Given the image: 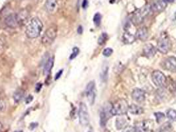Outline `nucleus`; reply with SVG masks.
Wrapping results in <instances>:
<instances>
[{
    "label": "nucleus",
    "instance_id": "4468645a",
    "mask_svg": "<svg viewBox=\"0 0 176 132\" xmlns=\"http://www.w3.org/2000/svg\"><path fill=\"white\" fill-rule=\"evenodd\" d=\"M168 3L166 1V0H160V1L154 3L151 7V11L153 12H161L164 10L166 7H167Z\"/></svg>",
    "mask_w": 176,
    "mask_h": 132
},
{
    "label": "nucleus",
    "instance_id": "412c9836",
    "mask_svg": "<svg viewBox=\"0 0 176 132\" xmlns=\"http://www.w3.org/2000/svg\"><path fill=\"white\" fill-rule=\"evenodd\" d=\"M25 95V91L23 89H18L15 91L14 95H13V99L15 102H20L23 98Z\"/></svg>",
    "mask_w": 176,
    "mask_h": 132
},
{
    "label": "nucleus",
    "instance_id": "a19ab883",
    "mask_svg": "<svg viewBox=\"0 0 176 132\" xmlns=\"http://www.w3.org/2000/svg\"><path fill=\"white\" fill-rule=\"evenodd\" d=\"M88 132H91V131H88Z\"/></svg>",
    "mask_w": 176,
    "mask_h": 132
},
{
    "label": "nucleus",
    "instance_id": "72a5a7b5",
    "mask_svg": "<svg viewBox=\"0 0 176 132\" xmlns=\"http://www.w3.org/2000/svg\"><path fill=\"white\" fill-rule=\"evenodd\" d=\"M88 5V1L87 0H84L83 4H82V7L84 9H86Z\"/></svg>",
    "mask_w": 176,
    "mask_h": 132
},
{
    "label": "nucleus",
    "instance_id": "7c9ffc66",
    "mask_svg": "<svg viewBox=\"0 0 176 132\" xmlns=\"http://www.w3.org/2000/svg\"><path fill=\"white\" fill-rule=\"evenodd\" d=\"M122 132H134V128L132 127H127L125 128Z\"/></svg>",
    "mask_w": 176,
    "mask_h": 132
},
{
    "label": "nucleus",
    "instance_id": "2f4dec72",
    "mask_svg": "<svg viewBox=\"0 0 176 132\" xmlns=\"http://www.w3.org/2000/svg\"><path fill=\"white\" fill-rule=\"evenodd\" d=\"M62 72H63V70H60V71H59L57 73H56V76H55V80H57V79H58L60 77V76L62 75Z\"/></svg>",
    "mask_w": 176,
    "mask_h": 132
},
{
    "label": "nucleus",
    "instance_id": "a878e982",
    "mask_svg": "<svg viewBox=\"0 0 176 132\" xmlns=\"http://www.w3.org/2000/svg\"><path fill=\"white\" fill-rule=\"evenodd\" d=\"M154 116H156V121L158 123L161 122L162 120H163V119L165 118V114L162 112H156L154 113Z\"/></svg>",
    "mask_w": 176,
    "mask_h": 132
},
{
    "label": "nucleus",
    "instance_id": "c756f323",
    "mask_svg": "<svg viewBox=\"0 0 176 132\" xmlns=\"http://www.w3.org/2000/svg\"><path fill=\"white\" fill-rule=\"evenodd\" d=\"M5 102L4 100L0 99V113L4 112L5 109Z\"/></svg>",
    "mask_w": 176,
    "mask_h": 132
},
{
    "label": "nucleus",
    "instance_id": "cd10ccee",
    "mask_svg": "<svg viewBox=\"0 0 176 132\" xmlns=\"http://www.w3.org/2000/svg\"><path fill=\"white\" fill-rule=\"evenodd\" d=\"M113 53V50L111 48H107L104 49L103 52V55L105 56V57H109L111 56V54Z\"/></svg>",
    "mask_w": 176,
    "mask_h": 132
},
{
    "label": "nucleus",
    "instance_id": "a211bd4d",
    "mask_svg": "<svg viewBox=\"0 0 176 132\" xmlns=\"http://www.w3.org/2000/svg\"><path fill=\"white\" fill-rule=\"evenodd\" d=\"M57 6V0H46L45 7L46 10L50 13H52Z\"/></svg>",
    "mask_w": 176,
    "mask_h": 132
},
{
    "label": "nucleus",
    "instance_id": "7ed1b4c3",
    "mask_svg": "<svg viewBox=\"0 0 176 132\" xmlns=\"http://www.w3.org/2000/svg\"><path fill=\"white\" fill-rule=\"evenodd\" d=\"M151 11L150 6H145L140 9H138L136 12L134 13L133 17H132V22L134 24H139L144 21L148 15L150 13Z\"/></svg>",
    "mask_w": 176,
    "mask_h": 132
},
{
    "label": "nucleus",
    "instance_id": "c9c22d12",
    "mask_svg": "<svg viewBox=\"0 0 176 132\" xmlns=\"http://www.w3.org/2000/svg\"><path fill=\"white\" fill-rule=\"evenodd\" d=\"M78 34H82V33H83V28H82V27L79 26V27H78Z\"/></svg>",
    "mask_w": 176,
    "mask_h": 132
},
{
    "label": "nucleus",
    "instance_id": "9d476101",
    "mask_svg": "<svg viewBox=\"0 0 176 132\" xmlns=\"http://www.w3.org/2000/svg\"><path fill=\"white\" fill-rule=\"evenodd\" d=\"M112 105L107 104L104 108H103L101 112L100 113V124L102 127H104L107 122L110 116H112L111 110Z\"/></svg>",
    "mask_w": 176,
    "mask_h": 132
},
{
    "label": "nucleus",
    "instance_id": "4be33fe9",
    "mask_svg": "<svg viewBox=\"0 0 176 132\" xmlns=\"http://www.w3.org/2000/svg\"><path fill=\"white\" fill-rule=\"evenodd\" d=\"M108 70H109V67L108 65H103L101 73V80L103 82H106L107 79V76H108Z\"/></svg>",
    "mask_w": 176,
    "mask_h": 132
},
{
    "label": "nucleus",
    "instance_id": "bb28decb",
    "mask_svg": "<svg viewBox=\"0 0 176 132\" xmlns=\"http://www.w3.org/2000/svg\"><path fill=\"white\" fill-rule=\"evenodd\" d=\"M80 53V50L77 47H75V48H73V50H72V54L70 56V59H74V58H75L77 57V56L78 55V54Z\"/></svg>",
    "mask_w": 176,
    "mask_h": 132
},
{
    "label": "nucleus",
    "instance_id": "6e6552de",
    "mask_svg": "<svg viewBox=\"0 0 176 132\" xmlns=\"http://www.w3.org/2000/svg\"><path fill=\"white\" fill-rule=\"evenodd\" d=\"M86 94L88 101L91 105H93L95 100L96 90H95V83L94 81H90L87 85L86 89Z\"/></svg>",
    "mask_w": 176,
    "mask_h": 132
},
{
    "label": "nucleus",
    "instance_id": "423d86ee",
    "mask_svg": "<svg viewBox=\"0 0 176 132\" xmlns=\"http://www.w3.org/2000/svg\"><path fill=\"white\" fill-rule=\"evenodd\" d=\"M57 35V29L56 27H50L44 34L42 41L45 45H50L54 41Z\"/></svg>",
    "mask_w": 176,
    "mask_h": 132
},
{
    "label": "nucleus",
    "instance_id": "9b49d317",
    "mask_svg": "<svg viewBox=\"0 0 176 132\" xmlns=\"http://www.w3.org/2000/svg\"><path fill=\"white\" fill-rule=\"evenodd\" d=\"M5 22V24L11 28H15L20 24L18 15L15 14H11L9 15L7 17H6Z\"/></svg>",
    "mask_w": 176,
    "mask_h": 132
},
{
    "label": "nucleus",
    "instance_id": "1a4fd4ad",
    "mask_svg": "<svg viewBox=\"0 0 176 132\" xmlns=\"http://www.w3.org/2000/svg\"><path fill=\"white\" fill-rule=\"evenodd\" d=\"M161 65L163 70L166 71L176 72V58L171 56L164 59L162 61Z\"/></svg>",
    "mask_w": 176,
    "mask_h": 132
},
{
    "label": "nucleus",
    "instance_id": "f3484780",
    "mask_svg": "<svg viewBox=\"0 0 176 132\" xmlns=\"http://www.w3.org/2000/svg\"><path fill=\"white\" fill-rule=\"evenodd\" d=\"M135 39H136V38L133 34H132L129 32H127V31L122 35V42L125 44H131L135 41Z\"/></svg>",
    "mask_w": 176,
    "mask_h": 132
},
{
    "label": "nucleus",
    "instance_id": "0eeeda50",
    "mask_svg": "<svg viewBox=\"0 0 176 132\" xmlns=\"http://www.w3.org/2000/svg\"><path fill=\"white\" fill-rule=\"evenodd\" d=\"M171 48V43L168 37L164 35L162 36L158 40V44H157V50H158L162 54H167L170 50Z\"/></svg>",
    "mask_w": 176,
    "mask_h": 132
},
{
    "label": "nucleus",
    "instance_id": "58836bf2",
    "mask_svg": "<svg viewBox=\"0 0 176 132\" xmlns=\"http://www.w3.org/2000/svg\"><path fill=\"white\" fill-rule=\"evenodd\" d=\"M174 19H176V12L175 13V14H174Z\"/></svg>",
    "mask_w": 176,
    "mask_h": 132
},
{
    "label": "nucleus",
    "instance_id": "39448f33",
    "mask_svg": "<svg viewBox=\"0 0 176 132\" xmlns=\"http://www.w3.org/2000/svg\"><path fill=\"white\" fill-rule=\"evenodd\" d=\"M152 80L156 87L162 88L166 85V77L162 72L158 70L154 71L152 73Z\"/></svg>",
    "mask_w": 176,
    "mask_h": 132
},
{
    "label": "nucleus",
    "instance_id": "dca6fc26",
    "mask_svg": "<svg viewBox=\"0 0 176 132\" xmlns=\"http://www.w3.org/2000/svg\"><path fill=\"white\" fill-rule=\"evenodd\" d=\"M125 115V114H124ZM127 118L123 115L119 116V117L116 120V126L118 130H121L124 129L127 126L128 121Z\"/></svg>",
    "mask_w": 176,
    "mask_h": 132
},
{
    "label": "nucleus",
    "instance_id": "4c0bfd02",
    "mask_svg": "<svg viewBox=\"0 0 176 132\" xmlns=\"http://www.w3.org/2000/svg\"><path fill=\"white\" fill-rule=\"evenodd\" d=\"M2 130V124L0 123V131Z\"/></svg>",
    "mask_w": 176,
    "mask_h": 132
},
{
    "label": "nucleus",
    "instance_id": "ea45409f",
    "mask_svg": "<svg viewBox=\"0 0 176 132\" xmlns=\"http://www.w3.org/2000/svg\"><path fill=\"white\" fill-rule=\"evenodd\" d=\"M14 132H23V131H14Z\"/></svg>",
    "mask_w": 176,
    "mask_h": 132
},
{
    "label": "nucleus",
    "instance_id": "ddd939ff",
    "mask_svg": "<svg viewBox=\"0 0 176 132\" xmlns=\"http://www.w3.org/2000/svg\"><path fill=\"white\" fill-rule=\"evenodd\" d=\"M157 52V48L152 44H147L143 48L144 55L148 58H152L155 56Z\"/></svg>",
    "mask_w": 176,
    "mask_h": 132
},
{
    "label": "nucleus",
    "instance_id": "f257e3e1",
    "mask_svg": "<svg viewBox=\"0 0 176 132\" xmlns=\"http://www.w3.org/2000/svg\"><path fill=\"white\" fill-rule=\"evenodd\" d=\"M43 24L39 18H33L27 24L25 34L29 39H35L39 36L43 29Z\"/></svg>",
    "mask_w": 176,
    "mask_h": 132
},
{
    "label": "nucleus",
    "instance_id": "5701e85b",
    "mask_svg": "<svg viewBox=\"0 0 176 132\" xmlns=\"http://www.w3.org/2000/svg\"><path fill=\"white\" fill-rule=\"evenodd\" d=\"M108 39V35L107 33H102L101 35L99 36V39H98V41H97V43L100 46H103L104 44L107 42V40Z\"/></svg>",
    "mask_w": 176,
    "mask_h": 132
},
{
    "label": "nucleus",
    "instance_id": "473e14b6",
    "mask_svg": "<svg viewBox=\"0 0 176 132\" xmlns=\"http://www.w3.org/2000/svg\"><path fill=\"white\" fill-rule=\"evenodd\" d=\"M33 100V96H31V95H29V96L27 97V98L26 99V103L27 104H29L32 100Z\"/></svg>",
    "mask_w": 176,
    "mask_h": 132
},
{
    "label": "nucleus",
    "instance_id": "f8f14e48",
    "mask_svg": "<svg viewBox=\"0 0 176 132\" xmlns=\"http://www.w3.org/2000/svg\"><path fill=\"white\" fill-rule=\"evenodd\" d=\"M145 93L144 91L140 89H135L133 90L132 93V98L137 102L141 103L145 100Z\"/></svg>",
    "mask_w": 176,
    "mask_h": 132
},
{
    "label": "nucleus",
    "instance_id": "aec40b11",
    "mask_svg": "<svg viewBox=\"0 0 176 132\" xmlns=\"http://www.w3.org/2000/svg\"><path fill=\"white\" fill-rule=\"evenodd\" d=\"M53 65H54V58L50 57L48 60H47L45 65V68H44V74L45 75H48L52 70Z\"/></svg>",
    "mask_w": 176,
    "mask_h": 132
},
{
    "label": "nucleus",
    "instance_id": "e433bc0d",
    "mask_svg": "<svg viewBox=\"0 0 176 132\" xmlns=\"http://www.w3.org/2000/svg\"><path fill=\"white\" fill-rule=\"evenodd\" d=\"M175 1V0H166V1L168 3H172V2H174Z\"/></svg>",
    "mask_w": 176,
    "mask_h": 132
},
{
    "label": "nucleus",
    "instance_id": "f704fd0d",
    "mask_svg": "<svg viewBox=\"0 0 176 132\" xmlns=\"http://www.w3.org/2000/svg\"><path fill=\"white\" fill-rule=\"evenodd\" d=\"M41 87H42V84H40V83L37 84L36 90L37 91V92H39V91L40 90V89H41Z\"/></svg>",
    "mask_w": 176,
    "mask_h": 132
},
{
    "label": "nucleus",
    "instance_id": "6ab92c4d",
    "mask_svg": "<svg viewBox=\"0 0 176 132\" xmlns=\"http://www.w3.org/2000/svg\"><path fill=\"white\" fill-rule=\"evenodd\" d=\"M128 111L131 114H134V115H139L142 114L144 112V110L140 106L136 105H131L128 107Z\"/></svg>",
    "mask_w": 176,
    "mask_h": 132
},
{
    "label": "nucleus",
    "instance_id": "2eb2a0df",
    "mask_svg": "<svg viewBox=\"0 0 176 132\" xmlns=\"http://www.w3.org/2000/svg\"><path fill=\"white\" fill-rule=\"evenodd\" d=\"M136 36L138 39L142 41H146L149 36L148 30L145 27H141L136 30Z\"/></svg>",
    "mask_w": 176,
    "mask_h": 132
},
{
    "label": "nucleus",
    "instance_id": "c85d7f7f",
    "mask_svg": "<svg viewBox=\"0 0 176 132\" xmlns=\"http://www.w3.org/2000/svg\"><path fill=\"white\" fill-rule=\"evenodd\" d=\"M171 131V126L168 124H166L164 125H163L162 128L160 130L159 132H170Z\"/></svg>",
    "mask_w": 176,
    "mask_h": 132
},
{
    "label": "nucleus",
    "instance_id": "b1692460",
    "mask_svg": "<svg viewBox=\"0 0 176 132\" xmlns=\"http://www.w3.org/2000/svg\"><path fill=\"white\" fill-rule=\"evenodd\" d=\"M167 117L171 121H176V110L174 109H169L167 112Z\"/></svg>",
    "mask_w": 176,
    "mask_h": 132
},
{
    "label": "nucleus",
    "instance_id": "393cba45",
    "mask_svg": "<svg viewBox=\"0 0 176 132\" xmlns=\"http://www.w3.org/2000/svg\"><path fill=\"white\" fill-rule=\"evenodd\" d=\"M101 19L102 16L99 13H97L95 15H94L93 17V23L95 24V26L99 27L101 24Z\"/></svg>",
    "mask_w": 176,
    "mask_h": 132
},
{
    "label": "nucleus",
    "instance_id": "f03ea898",
    "mask_svg": "<svg viewBox=\"0 0 176 132\" xmlns=\"http://www.w3.org/2000/svg\"><path fill=\"white\" fill-rule=\"evenodd\" d=\"M129 106L125 99H120L112 105L111 113L112 116H121L125 114Z\"/></svg>",
    "mask_w": 176,
    "mask_h": 132
},
{
    "label": "nucleus",
    "instance_id": "20e7f679",
    "mask_svg": "<svg viewBox=\"0 0 176 132\" xmlns=\"http://www.w3.org/2000/svg\"><path fill=\"white\" fill-rule=\"evenodd\" d=\"M78 116H79V120L80 124L86 126L89 123V116L88 113V110L86 105L84 102H81L80 105L79 112H78Z\"/></svg>",
    "mask_w": 176,
    "mask_h": 132
}]
</instances>
